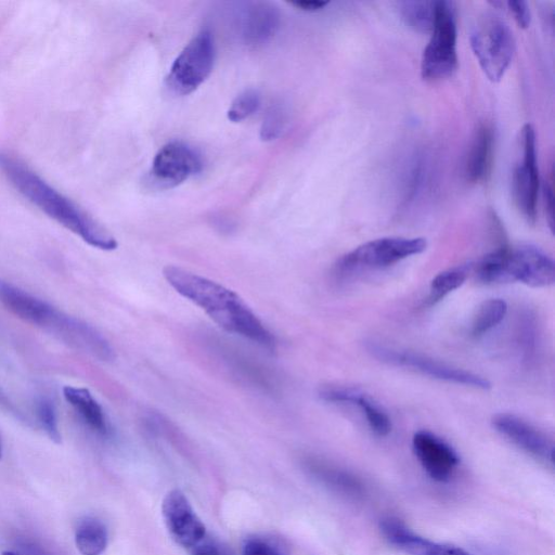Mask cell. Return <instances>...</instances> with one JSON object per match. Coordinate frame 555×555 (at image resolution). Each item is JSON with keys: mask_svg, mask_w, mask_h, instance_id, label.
<instances>
[{"mask_svg": "<svg viewBox=\"0 0 555 555\" xmlns=\"http://www.w3.org/2000/svg\"><path fill=\"white\" fill-rule=\"evenodd\" d=\"M164 276L177 293L189 299L220 327L264 348H275L274 335L233 291L189 270L167 266Z\"/></svg>", "mask_w": 555, "mask_h": 555, "instance_id": "1", "label": "cell"}, {"mask_svg": "<svg viewBox=\"0 0 555 555\" xmlns=\"http://www.w3.org/2000/svg\"><path fill=\"white\" fill-rule=\"evenodd\" d=\"M0 169L20 194L83 242L106 251L117 248V241L105 228L24 162L11 154L0 153Z\"/></svg>", "mask_w": 555, "mask_h": 555, "instance_id": "2", "label": "cell"}, {"mask_svg": "<svg viewBox=\"0 0 555 555\" xmlns=\"http://www.w3.org/2000/svg\"><path fill=\"white\" fill-rule=\"evenodd\" d=\"M0 304L18 319L79 352L101 361L114 359L109 341L94 326L3 279H0Z\"/></svg>", "mask_w": 555, "mask_h": 555, "instance_id": "3", "label": "cell"}, {"mask_svg": "<svg viewBox=\"0 0 555 555\" xmlns=\"http://www.w3.org/2000/svg\"><path fill=\"white\" fill-rule=\"evenodd\" d=\"M469 40L485 75L492 82L500 81L516 49L515 37L509 26L500 16L486 13L473 25Z\"/></svg>", "mask_w": 555, "mask_h": 555, "instance_id": "4", "label": "cell"}, {"mask_svg": "<svg viewBox=\"0 0 555 555\" xmlns=\"http://www.w3.org/2000/svg\"><path fill=\"white\" fill-rule=\"evenodd\" d=\"M456 13L451 1L439 0L430 38L421 60V75L426 81L449 78L457 67Z\"/></svg>", "mask_w": 555, "mask_h": 555, "instance_id": "5", "label": "cell"}, {"mask_svg": "<svg viewBox=\"0 0 555 555\" xmlns=\"http://www.w3.org/2000/svg\"><path fill=\"white\" fill-rule=\"evenodd\" d=\"M366 348L379 361L408 367L433 378L482 390L491 387V383L481 375L441 363L420 353L396 349L375 341H370Z\"/></svg>", "mask_w": 555, "mask_h": 555, "instance_id": "6", "label": "cell"}, {"mask_svg": "<svg viewBox=\"0 0 555 555\" xmlns=\"http://www.w3.org/2000/svg\"><path fill=\"white\" fill-rule=\"evenodd\" d=\"M215 44L210 31L198 33L175 60L167 77L168 87L177 94L196 90L210 75Z\"/></svg>", "mask_w": 555, "mask_h": 555, "instance_id": "7", "label": "cell"}, {"mask_svg": "<svg viewBox=\"0 0 555 555\" xmlns=\"http://www.w3.org/2000/svg\"><path fill=\"white\" fill-rule=\"evenodd\" d=\"M426 247L427 242L423 237H380L363 243L344 255L336 267L344 273L357 269L384 268L421 254Z\"/></svg>", "mask_w": 555, "mask_h": 555, "instance_id": "8", "label": "cell"}, {"mask_svg": "<svg viewBox=\"0 0 555 555\" xmlns=\"http://www.w3.org/2000/svg\"><path fill=\"white\" fill-rule=\"evenodd\" d=\"M521 156L519 157L512 178L514 202L529 223L537 219L539 194V170L535 153V132L530 124H526L520 135Z\"/></svg>", "mask_w": 555, "mask_h": 555, "instance_id": "9", "label": "cell"}, {"mask_svg": "<svg viewBox=\"0 0 555 555\" xmlns=\"http://www.w3.org/2000/svg\"><path fill=\"white\" fill-rule=\"evenodd\" d=\"M555 281L551 256L533 245L507 247L501 272L502 282H520L531 287H545Z\"/></svg>", "mask_w": 555, "mask_h": 555, "instance_id": "10", "label": "cell"}, {"mask_svg": "<svg viewBox=\"0 0 555 555\" xmlns=\"http://www.w3.org/2000/svg\"><path fill=\"white\" fill-rule=\"evenodd\" d=\"M199 154L189 144L172 141L155 155L150 171L151 182L160 189L176 186L201 171Z\"/></svg>", "mask_w": 555, "mask_h": 555, "instance_id": "11", "label": "cell"}, {"mask_svg": "<svg viewBox=\"0 0 555 555\" xmlns=\"http://www.w3.org/2000/svg\"><path fill=\"white\" fill-rule=\"evenodd\" d=\"M162 514L170 537L189 551L207 535L205 525L179 489H172L165 495Z\"/></svg>", "mask_w": 555, "mask_h": 555, "instance_id": "12", "label": "cell"}, {"mask_svg": "<svg viewBox=\"0 0 555 555\" xmlns=\"http://www.w3.org/2000/svg\"><path fill=\"white\" fill-rule=\"evenodd\" d=\"M412 447L424 470L436 481H448L460 463L455 450L428 430L416 431L412 438Z\"/></svg>", "mask_w": 555, "mask_h": 555, "instance_id": "13", "label": "cell"}, {"mask_svg": "<svg viewBox=\"0 0 555 555\" xmlns=\"http://www.w3.org/2000/svg\"><path fill=\"white\" fill-rule=\"evenodd\" d=\"M493 427L521 450L545 463L553 464L554 443L544 433L511 413H499Z\"/></svg>", "mask_w": 555, "mask_h": 555, "instance_id": "14", "label": "cell"}, {"mask_svg": "<svg viewBox=\"0 0 555 555\" xmlns=\"http://www.w3.org/2000/svg\"><path fill=\"white\" fill-rule=\"evenodd\" d=\"M379 528L391 545L410 555H470L457 546L421 537L396 518L383 519Z\"/></svg>", "mask_w": 555, "mask_h": 555, "instance_id": "15", "label": "cell"}, {"mask_svg": "<svg viewBox=\"0 0 555 555\" xmlns=\"http://www.w3.org/2000/svg\"><path fill=\"white\" fill-rule=\"evenodd\" d=\"M320 397L327 402L352 403L360 408L371 429L378 436H387L392 428L387 413L365 393L348 388L330 386L320 390Z\"/></svg>", "mask_w": 555, "mask_h": 555, "instance_id": "16", "label": "cell"}, {"mask_svg": "<svg viewBox=\"0 0 555 555\" xmlns=\"http://www.w3.org/2000/svg\"><path fill=\"white\" fill-rule=\"evenodd\" d=\"M63 397L78 418L94 434L106 437L111 427L106 414L89 389L65 386Z\"/></svg>", "mask_w": 555, "mask_h": 555, "instance_id": "17", "label": "cell"}, {"mask_svg": "<svg viewBox=\"0 0 555 555\" xmlns=\"http://www.w3.org/2000/svg\"><path fill=\"white\" fill-rule=\"evenodd\" d=\"M494 146L493 129L481 124L476 129L465 160V177L470 183L483 181L490 172Z\"/></svg>", "mask_w": 555, "mask_h": 555, "instance_id": "18", "label": "cell"}, {"mask_svg": "<svg viewBox=\"0 0 555 555\" xmlns=\"http://www.w3.org/2000/svg\"><path fill=\"white\" fill-rule=\"evenodd\" d=\"M306 467L322 485L341 495L360 499L365 493L362 480L346 469L317 459L308 460Z\"/></svg>", "mask_w": 555, "mask_h": 555, "instance_id": "19", "label": "cell"}, {"mask_svg": "<svg viewBox=\"0 0 555 555\" xmlns=\"http://www.w3.org/2000/svg\"><path fill=\"white\" fill-rule=\"evenodd\" d=\"M280 13L275 5L269 2L254 3L245 12L242 23V36L249 44L268 41L276 31Z\"/></svg>", "mask_w": 555, "mask_h": 555, "instance_id": "20", "label": "cell"}, {"mask_svg": "<svg viewBox=\"0 0 555 555\" xmlns=\"http://www.w3.org/2000/svg\"><path fill=\"white\" fill-rule=\"evenodd\" d=\"M108 542L105 525L94 517L82 519L75 531V544L82 555H101Z\"/></svg>", "mask_w": 555, "mask_h": 555, "instance_id": "21", "label": "cell"}, {"mask_svg": "<svg viewBox=\"0 0 555 555\" xmlns=\"http://www.w3.org/2000/svg\"><path fill=\"white\" fill-rule=\"evenodd\" d=\"M438 1H402L399 11L404 23L418 33L433 30Z\"/></svg>", "mask_w": 555, "mask_h": 555, "instance_id": "22", "label": "cell"}, {"mask_svg": "<svg viewBox=\"0 0 555 555\" xmlns=\"http://www.w3.org/2000/svg\"><path fill=\"white\" fill-rule=\"evenodd\" d=\"M507 312V304L501 298L485 300L473 319L470 334L479 337L496 326Z\"/></svg>", "mask_w": 555, "mask_h": 555, "instance_id": "23", "label": "cell"}, {"mask_svg": "<svg viewBox=\"0 0 555 555\" xmlns=\"http://www.w3.org/2000/svg\"><path fill=\"white\" fill-rule=\"evenodd\" d=\"M469 266H459L438 273L430 283L428 302L436 304L462 286L468 276Z\"/></svg>", "mask_w": 555, "mask_h": 555, "instance_id": "24", "label": "cell"}, {"mask_svg": "<svg viewBox=\"0 0 555 555\" xmlns=\"http://www.w3.org/2000/svg\"><path fill=\"white\" fill-rule=\"evenodd\" d=\"M34 411L38 425L48 438L55 443H60L62 435L54 401L48 395H40L34 401Z\"/></svg>", "mask_w": 555, "mask_h": 555, "instance_id": "25", "label": "cell"}, {"mask_svg": "<svg viewBox=\"0 0 555 555\" xmlns=\"http://www.w3.org/2000/svg\"><path fill=\"white\" fill-rule=\"evenodd\" d=\"M259 106V92L254 89L245 90L232 102L228 111V118L233 122L242 121L257 112Z\"/></svg>", "mask_w": 555, "mask_h": 555, "instance_id": "26", "label": "cell"}, {"mask_svg": "<svg viewBox=\"0 0 555 555\" xmlns=\"http://www.w3.org/2000/svg\"><path fill=\"white\" fill-rule=\"evenodd\" d=\"M284 105L273 104L267 112L260 129V137L264 141L276 139L285 128L287 115Z\"/></svg>", "mask_w": 555, "mask_h": 555, "instance_id": "27", "label": "cell"}, {"mask_svg": "<svg viewBox=\"0 0 555 555\" xmlns=\"http://www.w3.org/2000/svg\"><path fill=\"white\" fill-rule=\"evenodd\" d=\"M242 555H283L271 542L254 538L246 541Z\"/></svg>", "mask_w": 555, "mask_h": 555, "instance_id": "28", "label": "cell"}, {"mask_svg": "<svg viewBox=\"0 0 555 555\" xmlns=\"http://www.w3.org/2000/svg\"><path fill=\"white\" fill-rule=\"evenodd\" d=\"M513 14L514 20L520 28H528L531 21L530 10L527 2L521 0H509L505 2Z\"/></svg>", "mask_w": 555, "mask_h": 555, "instance_id": "29", "label": "cell"}, {"mask_svg": "<svg viewBox=\"0 0 555 555\" xmlns=\"http://www.w3.org/2000/svg\"><path fill=\"white\" fill-rule=\"evenodd\" d=\"M191 555H229L228 551L215 539L206 535L190 550Z\"/></svg>", "mask_w": 555, "mask_h": 555, "instance_id": "30", "label": "cell"}, {"mask_svg": "<svg viewBox=\"0 0 555 555\" xmlns=\"http://www.w3.org/2000/svg\"><path fill=\"white\" fill-rule=\"evenodd\" d=\"M553 179L551 181H545L543 184V203L545 208V214L547 218L548 225L551 230H553L554 224V205H553Z\"/></svg>", "mask_w": 555, "mask_h": 555, "instance_id": "31", "label": "cell"}, {"mask_svg": "<svg viewBox=\"0 0 555 555\" xmlns=\"http://www.w3.org/2000/svg\"><path fill=\"white\" fill-rule=\"evenodd\" d=\"M0 409L4 410L7 413L13 415L14 417L24 421V416H23L22 412L11 401V399L7 396V393L2 390L1 387H0Z\"/></svg>", "mask_w": 555, "mask_h": 555, "instance_id": "32", "label": "cell"}, {"mask_svg": "<svg viewBox=\"0 0 555 555\" xmlns=\"http://www.w3.org/2000/svg\"><path fill=\"white\" fill-rule=\"evenodd\" d=\"M292 4L306 12H315L323 9L327 2L319 0H297L293 1Z\"/></svg>", "mask_w": 555, "mask_h": 555, "instance_id": "33", "label": "cell"}, {"mask_svg": "<svg viewBox=\"0 0 555 555\" xmlns=\"http://www.w3.org/2000/svg\"><path fill=\"white\" fill-rule=\"evenodd\" d=\"M21 545L27 555H52L48 550L34 541L24 540Z\"/></svg>", "mask_w": 555, "mask_h": 555, "instance_id": "34", "label": "cell"}, {"mask_svg": "<svg viewBox=\"0 0 555 555\" xmlns=\"http://www.w3.org/2000/svg\"><path fill=\"white\" fill-rule=\"evenodd\" d=\"M2 555H20V554L15 553L13 551H4V552H2Z\"/></svg>", "mask_w": 555, "mask_h": 555, "instance_id": "35", "label": "cell"}, {"mask_svg": "<svg viewBox=\"0 0 555 555\" xmlns=\"http://www.w3.org/2000/svg\"><path fill=\"white\" fill-rule=\"evenodd\" d=\"M2 456V443H1V439H0V459Z\"/></svg>", "mask_w": 555, "mask_h": 555, "instance_id": "36", "label": "cell"}]
</instances>
